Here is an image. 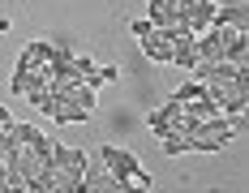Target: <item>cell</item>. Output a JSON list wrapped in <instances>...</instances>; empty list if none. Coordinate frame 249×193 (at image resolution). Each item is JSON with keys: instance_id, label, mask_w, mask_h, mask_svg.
Wrapping results in <instances>:
<instances>
[{"instance_id": "1", "label": "cell", "mask_w": 249, "mask_h": 193, "mask_svg": "<svg viewBox=\"0 0 249 193\" xmlns=\"http://www.w3.org/2000/svg\"><path fill=\"white\" fill-rule=\"evenodd\" d=\"M99 163H103V172H107L112 180H142L150 189V172L142 168V159H138L133 150H124V146H103Z\"/></svg>"}, {"instance_id": "2", "label": "cell", "mask_w": 249, "mask_h": 193, "mask_svg": "<svg viewBox=\"0 0 249 193\" xmlns=\"http://www.w3.org/2000/svg\"><path fill=\"white\" fill-rule=\"evenodd\" d=\"M52 163L60 172H69V176H86V168H90V159H86V150H69V146H60V142H52Z\"/></svg>"}, {"instance_id": "3", "label": "cell", "mask_w": 249, "mask_h": 193, "mask_svg": "<svg viewBox=\"0 0 249 193\" xmlns=\"http://www.w3.org/2000/svg\"><path fill=\"white\" fill-rule=\"evenodd\" d=\"M224 65H249V30H224Z\"/></svg>"}, {"instance_id": "4", "label": "cell", "mask_w": 249, "mask_h": 193, "mask_svg": "<svg viewBox=\"0 0 249 193\" xmlns=\"http://www.w3.org/2000/svg\"><path fill=\"white\" fill-rule=\"evenodd\" d=\"M176 116H180V103H176V99H168L159 112H150V116H146V129L155 133V138H168V133H172V121H176Z\"/></svg>"}, {"instance_id": "5", "label": "cell", "mask_w": 249, "mask_h": 193, "mask_svg": "<svg viewBox=\"0 0 249 193\" xmlns=\"http://www.w3.org/2000/svg\"><path fill=\"white\" fill-rule=\"evenodd\" d=\"M138 43H142V52H146L155 65H172V48H168V43H163V39H159L155 30H150V35H142Z\"/></svg>"}, {"instance_id": "6", "label": "cell", "mask_w": 249, "mask_h": 193, "mask_svg": "<svg viewBox=\"0 0 249 193\" xmlns=\"http://www.w3.org/2000/svg\"><path fill=\"white\" fill-rule=\"evenodd\" d=\"M211 22H215V0H194V9H189V26H194V35L211 30Z\"/></svg>"}, {"instance_id": "7", "label": "cell", "mask_w": 249, "mask_h": 193, "mask_svg": "<svg viewBox=\"0 0 249 193\" xmlns=\"http://www.w3.org/2000/svg\"><path fill=\"white\" fill-rule=\"evenodd\" d=\"M172 65H176V69H194V65H198L194 35H185V39H176V43H172Z\"/></svg>"}, {"instance_id": "8", "label": "cell", "mask_w": 249, "mask_h": 193, "mask_svg": "<svg viewBox=\"0 0 249 193\" xmlns=\"http://www.w3.org/2000/svg\"><path fill=\"white\" fill-rule=\"evenodd\" d=\"M52 121H56V124H82V121H90V112L77 107V103H69V99H60L56 112H52Z\"/></svg>"}, {"instance_id": "9", "label": "cell", "mask_w": 249, "mask_h": 193, "mask_svg": "<svg viewBox=\"0 0 249 193\" xmlns=\"http://www.w3.org/2000/svg\"><path fill=\"white\" fill-rule=\"evenodd\" d=\"M159 146H163V155L168 159H176V155H189V133H168V138H159Z\"/></svg>"}, {"instance_id": "10", "label": "cell", "mask_w": 249, "mask_h": 193, "mask_svg": "<svg viewBox=\"0 0 249 193\" xmlns=\"http://www.w3.org/2000/svg\"><path fill=\"white\" fill-rule=\"evenodd\" d=\"M69 103H77V107H86V112H95V90H90V86H82V82H77V86H69Z\"/></svg>"}, {"instance_id": "11", "label": "cell", "mask_w": 249, "mask_h": 193, "mask_svg": "<svg viewBox=\"0 0 249 193\" xmlns=\"http://www.w3.org/2000/svg\"><path fill=\"white\" fill-rule=\"evenodd\" d=\"M202 95H206V86H202V82H185L172 99H176V103H189V99H202Z\"/></svg>"}, {"instance_id": "12", "label": "cell", "mask_w": 249, "mask_h": 193, "mask_svg": "<svg viewBox=\"0 0 249 193\" xmlns=\"http://www.w3.org/2000/svg\"><path fill=\"white\" fill-rule=\"evenodd\" d=\"M26 77H30V69H13V77H9V90H13V95L26 90Z\"/></svg>"}, {"instance_id": "13", "label": "cell", "mask_w": 249, "mask_h": 193, "mask_svg": "<svg viewBox=\"0 0 249 193\" xmlns=\"http://www.w3.org/2000/svg\"><path fill=\"white\" fill-rule=\"evenodd\" d=\"M150 30H155V26H150L146 18H133V22H129V35H133V39H142V35H150Z\"/></svg>"}, {"instance_id": "14", "label": "cell", "mask_w": 249, "mask_h": 193, "mask_svg": "<svg viewBox=\"0 0 249 193\" xmlns=\"http://www.w3.org/2000/svg\"><path fill=\"white\" fill-rule=\"evenodd\" d=\"M0 129H13V116H9V107H0Z\"/></svg>"}]
</instances>
